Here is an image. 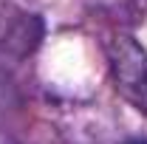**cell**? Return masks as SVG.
<instances>
[{
	"instance_id": "obj_1",
	"label": "cell",
	"mask_w": 147,
	"mask_h": 144,
	"mask_svg": "<svg viewBox=\"0 0 147 144\" xmlns=\"http://www.w3.org/2000/svg\"><path fill=\"white\" fill-rule=\"evenodd\" d=\"M110 59L116 88L127 102H133V108L147 116V51L130 40H116Z\"/></svg>"
},
{
	"instance_id": "obj_2",
	"label": "cell",
	"mask_w": 147,
	"mask_h": 144,
	"mask_svg": "<svg viewBox=\"0 0 147 144\" xmlns=\"http://www.w3.org/2000/svg\"><path fill=\"white\" fill-rule=\"evenodd\" d=\"M125 144H147V141H125Z\"/></svg>"
}]
</instances>
